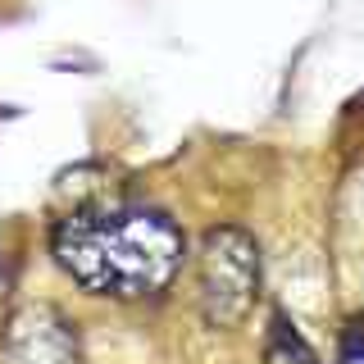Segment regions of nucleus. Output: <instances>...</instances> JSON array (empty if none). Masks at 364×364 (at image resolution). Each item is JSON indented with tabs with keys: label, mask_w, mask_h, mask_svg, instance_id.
Segmentation results:
<instances>
[{
	"label": "nucleus",
	"mask_w": 364,
	"mask_h": 364,
	"mask_svg": "<svg viewBox=\"0 0 364 364\" xmlns=\"http://www.w3.org/2000/svg\"><path fill=\"white\" fill-rule=\"evenodd\" d=\"M55 264L91 296L141 301L182 269V232L168 214L141 205H77L50 232Z\"/></svg>",
	"instance_id": "1"
},
{
	"label": "nucleus",
	"mask_w": 364,
	"mask_h": 364,
	"mask_svg": "<svg viewBox=\"0 0 364 364\" xmlns=\"http://www.w3.org/2000/svg\"><path fill=\"white\" fill-rule=\"evenodd\" d=\"M200 314L210 328H242L259 296V246L242 228H210L196 259Z\"/></svg>",
	"instance_id": "2"
},
{
	"label": "nucleus",
	"mask_w": 364,
	"mask_h": 364,
	"mask_svg": "<svg viewBox=\"0 0 364 364\" xmlns=\"http://www.w3.org/2000/svg\"><path fill=\"white\" fill-rule=\"evenodd\" d=\"M264 364H318L314 346L301 337V328L287 314H273V323L264 333Z\"/></svg>",
	"instance_id": "3"
},
{
	"label": "nucleus",
	"mask_w": 364,
	"mask_h": 364,
	"mask_svg": "<svg viewBox=\"0 0 364 364\" xmlns=\"http://www.w3.org/2000/svg\"><path fill=\"white\" fill-rule=\"evenodd\" d=\"M341 360L346 364H364V318H350L341 333Z\"/></svg>",
	"instance_id": "4"
}]
</instances>
